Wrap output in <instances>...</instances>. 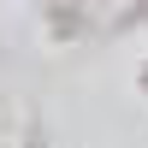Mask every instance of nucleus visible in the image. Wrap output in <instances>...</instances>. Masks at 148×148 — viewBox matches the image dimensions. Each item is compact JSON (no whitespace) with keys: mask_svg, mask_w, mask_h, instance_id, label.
<instances>
[{"mask_svg":"<svg viewBox=\"0 0 148 148\" xmlns=\"http://www.w3.org/2000/svg\"><path fill=\"white\" fill-rule=\"evenodd\" d=\"M142 83H148V71H142Z\"/></svg>","mask_w":148,"mask_h":148,"instance_id":"f257e3e1","label":"nucleus"}]
</instances>
